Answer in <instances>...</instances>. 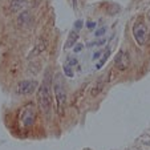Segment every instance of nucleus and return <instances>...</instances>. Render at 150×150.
Wrapping results in <instances>:
<instances>
[{"label":"nucleus","mask_w":150,"mask_h":150,"mask_svg":"<svg viewBox=\"0 0 150 150\" xmlns=\"http://www.w3.org/2000/svg\"><path fill=\"white\" fill-rule=\"evenodd\" d=\"M37 102L42 114L49 116L52 112V79L47 72L37 91Z\"/></svg>","instance_id":"nucleus-1"},{"label":"nucleus","mask_w":150,"mask_h":150,"mask_svg":"<svg viewBox=\"0 0 150 150\" xmlns=\"http://www.w3.org/2000/svg\"><path fill=\"white\" fill-rule=\"evenodd\" d=\"M133 37L138 45H145L147 41V27L144 23V19L138 17L133 24Z\"/></svg>","instance_id":"nucleus-4"},{"label":"nucleus","mask_w":150,"mask_h":150,"mask_svg":"<svg viewBox=\"0 0 150 150\" xmlns=\"http://www.w3.org/2000/svg\"><path fill=\"white\" fill-rule=\"evenodd\" d=\"M81 48H82L81 45H77L76 48H74V52H80V51H81Z\"/></svg>","instance_id":"nucleus-19"},{"label":"nucleus","mask_w":150,"mask_h":150,"mask_svg":"<svg viewBox=\"0 0 150 150\" xmlns=\"http://www.w3.org/2000/svg\"><path fill=\"white\" fill-rule=\"evenodd\" d=\"M53 85V92H54V98H56V105H57V113L59 116L64 114V109H65V104H67V91L65 86L61 81V74H57L54 77V81L52 82Z\"/></svg>","instance_id":"nucleus-2"},{"label":"nucleus","mask_w":150,"mask_h":150,"mask_svg":"<svg viewBox=\"0 0 150 150\" xmlns=\"http://www.w3.org/2000/svg\"><path fill=\"white\" fill-rule=\"evenodd\" d=\"M149 23H150V12H149Z\"/></svg>","instance_id":"nucleus-20"},{"label":"nucleus","mask_w":150,"mask_h":150,"mask_svg":"<svg viewBox=\"0 0 150 150\" xmlns=\"http://www.w3.org/2000/svg\"><path fill=\"white\" fill-rule=\"evenodd\" d=\"M32 21V17L29 11H21L20 15L17 16V25L19 27H27Z\"/></svg>","instance_id":"nucleus-7"},{"label":"nucleus","mask_w":150,"mask_h":150,"mask_svg":"<svg viewBox=\"0 0 150 150\" xmlns=\"http://www.w3.org/2000/svg\"><path fill=\"white\" fill-rule=\"evenodd\" d=\"M37 85L39 84L35 80H24V81L19 82V85H17V93L21 94V96L32 94L37 89Z\"/></svg>","instance_id":"nucleus-5"},{"label":"nucleus","mask_w":150,"mask_h":150,"mask_svg":"<svg viewBox=\"0 0 150 150\" xmlns=\"http://www.w3.org/2000/svg\"><path fill=\"white\" fill-rule=\"evenodd\" d=\"M20 124L21 126L28 129V127L33 126L35 122H36V118H37V109H36V105L33 102H27L24 105L21 110H20Z\"/></svg>","instance_id":"nucleus-3"},{"label":"nucleus","mask_w":150,"mask_h":150,"mask_svg":"<svg viewBox=\"0 0 150 150\" xmlns=\"http://www.w3.org/2000/svg\"><path fill=\"white\" fill-rule=\"evenodd\" d=\"M45 48H47V40H39V41L36 42V45H35L33 51L31 52V56L29 57L39 56L40 53H42V52L45 51Z\"/></svg>","instance_id":"nucleus-9"},{"label":"nucleus","mask_w":150,"mask_h":150,"mask_svg":"<svg viewBox=\"0 0 150 150\" xmlns=\"http://www.w3.org/2000/svg\"><path fill=\"white\" fill-rule=\"evenodd\" d=\"M94 25H96V23H94V21H89V23H88V27H89V28H93Z\"/></svg>","instance_id":"nucleus-18"},{"label":"nucleus","mask_w":150,"mask_h":150,"mask_svg":"<svg viewBox=\"0 0 150 150\" xmlns=\"http://www.w3.org/2000/svg\"><path fill=\"white\" fill-rule=\"evenodd\" d=\"M100 54H101V52H96V53H94V56H93V60L100 59Z\"/></svg>","instance_id":"nucleus-17"},{"label":"nucleus","mask_w":150,"mask_h":150,"mask_svg":"<svg viewBox=\"0 0 150 150\" xmlns=\"http://www.w3.org/2000/svg\"><path fill=\"white\" fill-rule=\"evenodd\" d=\"M104 85H105V81L104 80H98V81H96L93 84V86H92L91 89V96L92 97H97L100 93H101V91L104 89Z\"/></svg>","instance_id":"nucleus-10"},{"label":"nucleus","mask_w":150,"mask_h":150,"mask_svg":"<svg viewBox=\"0 0 150 150\" xmlns=\"http://www.w3.org/2000/svg\"><path fill=\"white\" fill-rule=\"evenodd\" d=\"M114 64H116V68L118 71H125V69L129 68L130 65V57H129V53L126 51H120L116 56V60H114Z\"/></svg>","instance_id":"nucleus-6"},{"label":"nucleus","mask_w":150,"mask_h":150,"mask_svg":"<svg viewBox=\"0 0 150 150\" xmlns=\"http://www.w3.org/2000/svg\"><path fill=\"white\" fill-rule=\"evenodd\" d=\"M77 39H79V33H77V31H72L71 33H69V37H68V40H67V42H65V49L72 48V47L76 44Z\"/></svg>","instance_id":"nucleus-11"},{"label":"nucleus","mask_w":150,"mask_h":150,"mask_svg":"<svg viewBox=\"0 0 150 150\" xmlns=\"http://www.w3.org/2000/svg\"><path fill=\"white\" fill-rule=\"evenodd\" d=\"M68 62H69V64H67V65L73 67V65H76V64H77V60H76V59H69Z\"/></svg>","instance_id":"nucleus-15"},{"label":"nucleus","mask_w":150,"mask_h":150,"mask_svg":"<svg viewBox=\"0 0 150 150\" xmlns=\"http://www.w3.org/2000/svg\"><path fill=\"white\" fill-rule=\"evenodd\" d=\"M62 69H64V73H65L68 77H73V72H72V69H71V67L69 65H67L65 64V65L62 67Z\"/></svg>","instance_id":"nucleus-13"},{"label":"nucleus","mask_w":150,"mask_h":150,"mask_svg":"<svg viewBox=\"0 0 150 150\" xmlns=\"http://www.w3.org/2000/svg\"><path fill=\"white\" fill-rule=\"evenodd\" d=\"M109 54H110V49H108V51H106V53H105V56L102 57V60H101V61H100V64H98V65H97V69L102 68V65H104V62L106 61V59H108V57H109Z\"/></svg>","instance_id":"nucleus-12"},{"label":"nucleus","mask_w":150,"mask_h":150,"mask_svg":"<svg viewBox=\"0 0 150 150\" xmlns=\"http://www.w3.org/2000/svg\"><path fill=\"white\" fill-rule=\"evenodd\" d=\"M105 32H106V28H105V27H102V28L97 29V31L94 32V36H96V37H100V36H102Z\"/></svg>","instance_id":"nucleus-14"},{"label":"nucleus","mask_w":150,"mask_h":150,"mask_svg":"<svg viewBox=\"0 0 150 150\" xmlns=\"http://www.w3.org/2000/svg\"><path fill=\"white\" fill-rule=\"evenodd\" d=\"M74 27H76V29L81 28V27H82V21H81V20H77V21H76V25H74Z\"/></svg>","instance_id":"nucleus-16"},{"label":"nucleus","mask_w":150,"mask_h":150,"mask_svg":"<svg viewBox=\"0 0 150 150\" xmlns=\"http://www.w3.org/2000/svg\"><path fill=\"white\" fill-rule=\"evenodd\" d=\"M27 3H28V0H12L9 4V9H11V12L17 13L20 11H24Z\"/></svg>","instance_id":"nucleus-8"}]
</instances>
